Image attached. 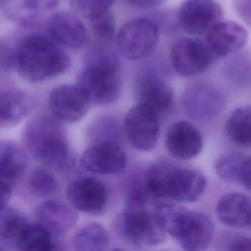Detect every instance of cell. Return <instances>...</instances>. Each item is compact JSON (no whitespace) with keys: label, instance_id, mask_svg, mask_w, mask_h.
<instances>
[{"label":"cell","instance_id":"obj_1","mask_svg":"<svg viewBox=\"0 0 251 251\" xmlns=\"http://www.w3.org/2000/svg\"><path fill=\"white\" fill-rule=\"evenodd\" d=\"M70 55L48 36L29 34L14 47L13 69L29 82H42L66 73Z\"/></svg>","mask_w":251,"mask_h":251},{"label":"cell","instance_id":"obj_2","mask_svg":"<svg viewBox=\"0 0 251 251\" xmlns=\"http://www.w3.org/2000/svg\"><path fill=\"white\" fill-rule=\"evenodd\" d=\"M154 212L165 233L176 239L184 251L208 249L214 234V224L207 215L169 203L157 205Z\"/></svg>","mask_w":251,"mask_h":251},{"label":"cell","instance_id":"obj_3","mask_svg":"<svg viewBox=\"0 0 251 251\" xmlns=\"http://www.w3.org/2000/svg\"><path fill=\"white\" fill-rule=\"evenodd\" d=\"M24 141L28 151L50 169L64 171L72 164L65 129L53 117L33 118L24 130Z\"/></svg>","mask_w":251,"mask_h":251},{"label":"cell","instance_id":"obj_4","mask_svg":"<svg viewBox=\"0 0 251 251\" xmlns=\"http://www.w3.org/2000/svg\"><path fill=\"white\" fill-rule=\"evenodd\" d=\"M205 187L206 177L200 171L177 169L167 164L152 166L145 177V188L150 195L177 202L196 201Z\"/></svg>","mask_w":251,"mask_h":251},{"label":"cell","instance_id":"obj_5","mask_svg":"<svg viewBox=\"0 0 251 251\" xmlns=\"http://www.w3.org/2000/svg\"><path fill=\"white\" fill-rule=\"evenodd\" d=\"M76 84L84 91L91 104H111L122 94L121 68L112 58H97L82 69Z\"/></svg>","mask_w":251,"mask_h":251},{"label":"cell","instance_id":"obj_6","mask_svg":"<svg viewBox=\"0 0 251 251\" xmlns=\"http://www.w3.org/2000/svg\"><path fill=\"white\" fill-rule=\"evenodd\" d=\"M122 228L126 237L136 246H155L165 239V231L158 223L154 209L147 207L145 194L139 190L131 194L126 205Z\"/></svg>","mask_w":251,"mask_h":251},{"label":"cell","instance_id":"obj_7","mask_svg":"<svg viewBox=\"0 0 251 251\" xmlns=\"http://www.w3.org/2000/svg\"><path fill=\"white\" fill-rule=\"evenodd\" d=\"M160 32L149 18H134L125 23L116 33L117 46L126 59L136 61L149 56L157 47Z\"/></svg>","mask_w":251,"mask_h":251},{"label":"cell","instance_id":"obj_8","mask_svg":"<svg viewBox=\"0 0 251 251\" xmlns=\"http://www.w3.org/2000/svg\"><path fill=\"white\" fill-rule=\"evenodd\" d=\"M226 104L225 93L210 82L188 85L181 95V106L193 121L208 122L218 117Z\"/></svg>","mask_w":251,"mask_h":251},{"label":"cell","instance_id":"obj_9","mask_svg":"<svg viewBox=\"0 0 251 251\" xmlns=\"http://www.w3.org/2000/svg\"><path fill=\"white\" fill-rule=\"evenodd\" d=\"M124 129L127 140L135 149L150 151L159 139L160 117L146 106L136 103L125 116Z\"/></svg>","mask_w":251,"mask_h":251},{"label":"cell","instance_id":"obj_10","mask_svg":"<svg viewBox=\"0 0 251 251\" xmlns=\"http://www.w3.org/2000/svg\"><path fill=\"white\" fill-rule=\"evenodd\" d=\"M90 105L86 94L76 83L59 84L52 88L48 96L49 112L59 122L74 124L81 121Z\"/></svg>","mask_w":251,"mask_h":251},{"label":"cell","instance_id":"obj_11","mask_svg":"<svg viewBox=\"0 0 251 251\" xmlns=\"http://www.w3.org/2000/svg\"><path fill=\"white\" fill-rule=\"evenodd\" d=\"M213 59L205 41L198 38H182L174 44L170 52L172 67L184 77L201 75L211 66Z\"/></svg>","mask_w":251,"mask_h":251},{"label":"cell","instance_id":"obj_12","mask_svg":"<svg viewBox=\"0 0 251 251\" xmlns=\"http://www.w3.org/2000/svg\"><path fill=\"white\" fill-rule=\"evenodd\" d=\"M223 16L222 5L217 0H184L177 13L181 28L191 35L206 34Z\"/></svg>","mask_w":251,"mask_h":251},{"label":"cell","instance_id":"obj_13","mask_svg":"<svg viewBox=\"0 0 251 251\" xmlns=\"http://www.w3.org/2000/svg\"><path fill=\"white\" fill-rule=\"evenodd\" d=\"M80 166L97 175H116L127 165V157L121 145L113 140H103L87 147L81 154Z\"/></svg>","mask_w":251,"mask_h":251},{"label":"cell","instance_id":"obj_14","mask_svg":"<svg viewBox=\"0 0 251 251\" xmlns=\"http://www.w3.org/2000/svg\"><path fill=\"white\" fill-rule=\"evenodd\" d=\"M46 32L57 45L69 49L81 48L89 39L88 30L79 17L68 11L52 14L46 22Z\"/></svg>","mask_w":251,"mask_h":251},{"label":"cell","instance_id":"obj_15","mask_svg":"<svg viewBox=\"0 0 251 251\" xmlns=\"http://www.w3.org/2000/svg\"><path fill=\"white\" fill-rule=\"evenodd\" d=\"M67 198L72 207L87 214L102 213L108 203V191L104 183L93 177H79L69 184Z\"/></svg>","mask_w":251,"mask_h":251},{"label":"cell","instance_id":"obj_16","mask_svg":"<svg viewBox=\"0 0 251 251\" xmlns=\"http://www.w3.org/2000/svg\"><path fill=\"white\" fill-rule=\"evenodd\" d=\"M136 103L146 106L160 118L174 108L175 93L172 86L162 77L154 75L140 77L134 87Z\"/></svg>","mask_w":251,"mask_h":251},{"label":"cell","instance_id":"obj_17","mask_svg":"<svg viewBox=\"0 0 251 251\" xmlns=\"http://www.w3.org/2000/svg\"><path fill=\"white\" fill-rule=\"evenodd\" d=\"M248 41L244 25L232 21H221L207 33L205 43L213 57L223 58L241 50Z\"/></svg>","mask_w":251,"mask_h":251},{"label":"cell","instance_id":"obj_18","mask_svg":"<svg viewBox=\"0 0 251 251\" xmlns=\"http://www.w3.org/2000/svg\"><path fill=\"white\" fill-rule=\"evenodd\" d=\"M165 143L168 152L173 157L179 160H190L201 152L203 137L192 123L176 121L169 126Z\"/></svg>","mask_w":251,"mask_h":251},{"label":"cell","instance_id":"obj_19","mask_svg":"<svg viewBox=\"0 0 251 251\" xmlns=\"http://www.w3.org/2000/svg\"><path fill=\"white\" fill-rule=\"evenodd\" d=\"M37 224L53 236L68 232L77 221L76 212L69 205L57 201L46 200L36 212Z\"/></svg>","mask_w":251,"mask_h":251},{"label":"cell","instance_id":"obj_20","mask_svg":"<svg viewBox=\"0 0 251 251\" xmlns=\"http://www.w3.org/2000/svg\"><path fill=\"white\" fill-rule=\"evenodd\" d=\"M32 97L21 89L0 92V127H13L25 120L33 109Z\"/></svg>","mask_w":251,"mask_h":251},{"label":"cell","instance_id":"obj_21","mask_svg":"<svg viewBox=\"0 0 251 251\" xmlns=\"http://www.w3.org/2000/svg\"><path fill=\"white\" fill-rule=\"evenodd\" d=\"M251 203L247 195L239 192L225 194L217 204V216L226 226L244 227L250 224Z\"/></svg>","mask_w":251,"mask_h":251},{"label":"cell","instance_id":"obj_22","mask_svg":"<svg viewBox=\"0 0 251 251\" xmlns=\"http://www.w3.org/2000/svg\"><path fill=\"white\" fill-rule=\"evenodd\" d=\"M219 177L227 182H239L247 189L250 188L251 160L239 152H229L221 156L215 164Z\"/></svg>","mask_w":251,"mask_h":251},{"label":"cell","instance_id":"obj_23","mask_svg":"<svg viewBox=\"0 0 251 251\" xmlns=\"http://www.w3.org/2000/svg\"><path fill=\"white\" fill-rule=\"evenodd\" d=\"M60 0H4L6 15L13 21L28 25L41 14L52 10Z\"/></svg>","mask_w":251,"mask_h":251},{"label":"cell","instance_id":"obj_24","mask_svg":"<svg viewBox=\"0 0 251 251\" xmlns=\"http://www.w3.org/2000/svg\"><path fill=\"white\" fill-rule=\"evenodd\" d=\"M27 165L24 148L15 141L0 142V177L12 183L23 176Z\"/></svg>","mask_w":251,"mask_h":251},{"label":"cell","instance_id":"obj_25","mask_svg":"<svg viewBox=\"0 0 251 251\" xmlns=\"http://www.w3.org/2000/svg\"><path fill=\"white\" fill-rule=\"evenodd\" d=\"M226 129L228 137L235 144L249 147L251 144V109L242 105L233 109L226 119Z\"/></svg>","mask_w":251,"mask_h":251},{"label":"cell","instance_id":"obj_26","mask_svg":"<svg viewBox=\"0 0 251 251\" xmlns=\"http://www.w3.org/2000/svg\"><path fill=\"white\" fill-rule=\"evenodd\" d=\"M54 236L38 224H27L15 245L20 251H55Z\"/></svg>","mask_w":251,"mask_h":251},{"label":"cell","instance_id":"obj_27","mask_svg":"<svg viewBox=\"0 0 251 251\" xmlns=\"http://www.w3.org/2000/svg\"><path fill=\"white\" fill-rule=\"evenodd\" d=\"M109 234L99 224H88L80 227L73 238V251H105Z\"/></svg>","mask_w":251,"mask_h":251},{"label":"cell","instance_id":"obj_28","mask_svg":"<svg viewBox=\"0 0 251 251\" xmlns=\"http://www.w3.org/2000/svg\"><path fill=\"white\" fill-rule=\"evenodd\" d=\"M27 221L23 214L14 209L0 210V237L16 243L19 235L27 225Z\"/></svg>","mask_w":251,"mask_h":251},{"label":"cell","instance_id":"obj_29","mask_svg":"<svg viewBox=\"0 0 251 251\" xmlns=\"http://www.w3.org/2000/svg\"><path fill=\"white\" fill-rule=\"evenodd\" d=\"M89 21L92 35L101 43H109L116 36V19L112 10L102 13Z\"/></svg>","mask_w":251,"mask_h":251},{"label":"cell","instance_id":"obj_30","mask_svg":"<svg viewBox=\"0 0 251 251\" xmlns=\"http://www.w3.org/2000/svg\"><path fill=\"white\" fill-rule=\"evenodd\" d=\"M28 188L37 197L54 194L58 190V182L54 176L45 169H35L28 177Z\"/></svg>","mask_w":251,"mask_h":251},{"label":"cell","instance_id":"obj_31","mask_svg":"<svg viewBox=\"0 0 251 251\" xmlns=\"http://www.w3.org/2000/svg\"><path fill=\"white\" fill-rule=\"evenodd\" d=\"M114 0H71L73 13L77 17L90 20L111 10Z\"/></svg>","mask_w":251,"mask_h":251},{"label":"cell","instance_id":"obj_32","mask_svg":"<svg viewBox=\"0 0 251 251\" xmlns=\"http://www.w3.org/2000/svg\"><path fill=\"white\" fill-rule=\"evenodd\" d=\"M232 7L237 16L249 26L251 19V0H232Z\"/></svg>","mask_w":251,"mask_h":251},{"label":"cell","instance_id":"obj_33","mask_svg":"<svg viewBox=\"0 0 251 251\" xmlns=\"http://www.w3.org/2000/svg\"><path fill=\"white\" fill-rule=\"evenodd\" d=\"M12 193L11 183L0 177V210L4 209L10 200Z\"/></svg>","mask_w":251,"mask_h":251},{"label":"cell","instance_id":"obj_34","mask_svg":"<svg viewBox=\"0 0 251 251\" xmlns=\"http://www.w3.org/2000/svg\"><path fill=\"white\" fill-rule=\"evenodd\" d=\"M166 1L167 0H126V2L129 3L130 5L137 8H143V9L158 7Z\"/></svg>","mask_w":251,"mask_h":251},{"label":"cell","instance_id":"obj_35","mask_svg":"<svg viewBox=\"0 0 251 251\" xmlns=\"http://www.w3.org/2000/svg\"><path fill=\"white\" fill-rule=\"evenodd\" d=\"M229 251H251V241L248 237H239L235 239L230 248Z\"/></svg>","mask_w":251,"mask_h":251},{"label":"cell","instance_id":"obj_36","mask_svg":"<svg viewBox=\"0 0 251 251\" xmlns=\"http://www.w3.org/2000/svg\"><path fill=\"white\" fill-rule=\"evenodd\" d=\"M110 251H126V250L120 249V248H116V249H112V250H110Z\"/></svg>","mask_w":251,"mask_h":251},{"label":"cell","instance_id":"obj_37","mask_svg":"<svg viewBox=\"0 0 251 251\" xmlns=\"http://www.w3.org/2000/svg\"><path fill=\"white\" fill-rule=\"evenodd\" d=\"M0 251H3V249H2V247H1V245H0Z\"/></svg>","mask_w":251,"mask_h":251}]
</instances>
